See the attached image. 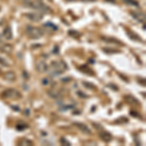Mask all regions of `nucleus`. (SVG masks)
Instances as JSON below:
<instances>
[{
	"instance_id": "f257e3e1",
	"label": "nucleus",
	"mask_w": 146,
	"mask_h": 146,
	"mask_svg": "<svg viewBox=\"0 0 146 146\" xmlns=\"http://www.w3.org/2000/svg\"><path fill=\"white\" fill-rule=\"evenodd\" d=\"M49 73H50L51 77H56L58 75L62 74L64 71L67 70V64L63 60H58V62H53L50 64V66H48Z\"/></svg>"
},
{
	"instance_id": "f03ea898",
	"label": "nucleus",
	"mask_w": 146,
	"mask_h": 146,
	"mask_svg": "<svg viewBox=\"0 0 146 146\" xmlns=\"http://www.w3.org/2000/svg\"><path fill=\"white\" fill-rule=\"evenodd\" d=\"M25 5L27 7H31V8H33V9H36V10L41 11L42 13H44V12L49 10L48 7H47L45 4L42 3L40 0H25Z\"/></svg>"
},
{
	"instance_id": "7ed1b4c3",
	"label": "nucleus",
	"mask_w": 146,
	"mask_h": 146,
	"mask_svg": "<svg viewBox=\"0 0 146 146\" xmlns=\"http://www.w3.org/2000/svg\"><path fill=\"white\" fill-rule=\"evenodd\" d=\"M1 96L5 100H18L22 98V94L15 89H7L2 93Z\"/></svg>"
},
{
	"instance_id": "20e7f679",
	"label": "nucleus",
	"mask_w": 146,
	"mask_h": 146,
	"mask_svg": "<svg viewBox=\"0 0 146 146\" xmlns=\"http://www.w3.org/2000/svg\"><path fill=\"white\" fill-rule=\"evenodd\" d=\"M27 33L28 34V36L30 38H33V39H38L43 35L42 30H40L38 27H30V25H27Z\"/></svg>"
},
{
	"instance_id": "39448f33",
	"label": "nucleus",
	"mask_w": 146,
	"mask_h": 146,
	"mask_svg": "<svg viewBox=\"0 0 146 146\" xmlns=\"http://www.w3.org/2000/svg\"><path fill=\"white\" fill-rule=\"evenodd\" d=\"M27 18L29 19L32 22H39L43 19V14L42 12H38V13H28L27 14Z\"/></svg>"
},
{
	"instance_id": "423d86ee",
	"label": "nucleus",
	"mask_w": 146,
	"mask_h": 146,
	"mask_svg": "<svg viewBox=\"0 0 146 146\" xmlns=\"http://www.w3.org/2000/svg\"><path fill=\"white\" fill-rule=\"evenodd\" d=\"M73 125H74L75 127H77L81 131H83L84 133H87V135H91L92 133L90 128H89L87 125H85L83 123H79V122H73Z\"/></svg>"
},
{
	"instance_id": "0eeeda50",
	"label": "nucleus",
	"mask_w": 146,
	"mask_h": 146,
	"mask_svg": "<svg viewBox=\"0 0 146 146\" xmlns=\"http://www.w3.org/2000/svg\"><path fill=\"white\" fill-rule=\"evenodd\" d=\"M36 69L38 72H46L48 71V64L46 63V62L44 60H40L38 62L36 63Z\"/></svg>"
},
{
	"instance_id": "6e6552de",
	"label": "nucleus",
	"mask_w": 146,
	"mask_h": 146,
	"mask_svg": "<svg viewBox=\"0 0 146 146\" xmlns=\"http://www.w3.org/2000/svg\"><path fill=\"white\" fill-rule=\"evenodd\" d=\"M131 15L139 23H145V14L142 12H131Z\"/></svg>"
},
{
	"instance_id": "1a4fd4ad",
	"label": "nucleus",
	"mask_w": 146,
	"mask_h": 146,
	"mask_svg": "<svg viewBox=\"0 0 146 146\" xmlns=\"http://www.w3.org/2000/svg\"><path fill=\"white\" fill-rule=\"evenodd\" d=\"M100 138L102 139L104 142H110V141L112 140V135H111V133H109L108 131H100Z\"/></svg>"
},
{
	"instance_id": "9d476101",
	"label": "nucleus",
	"mask_w": 146,
	"mask_h": 146,
	"mask_svg": "<svg viewBox=\"0 0 146 146\" xmlns=\"http://www.w3.org/2000/svg\"><path fill=\"white\" fill-rule=\"evenodd\" d=\"M16 78H17V76H16L15 72H13V71H8L4 74V79H5L6 81L13 82V81H15Z\"/></svg>"
},
{
	"instance_id": "9b49d317",
	"label": "nucleus",
	"mask_w": 146,
	"mask_h": 146,
	"mask_svg": "<svg viewBox=\"0 0 146 146\" xmlns=\"http://www.w3.org/2000/svg\"><path fill=\"white\" fill-rule=\"evenodd\" d=\"M12 50H13V47L9 44L6 43H1L0 42V51L4 52V53H11Z\"/></svg>"
},
{
	"instance_id": "f8f14e48",
	"label": "nucleus",
	"mask_w": 146,
	"mask_h": 146,
	"mask_svg": "<svg viewBox=\"0 0 146 146\" xmlns=\"http://www.w3.org/2000/svg\"><path fill=\"white\" fill-rule=\"evenodd\" d=\"M2 35H3V37H4V38H5L6 40H10V39H12V36H13V34H12L11 27H7L4 28L3 33H2Z\"/></svg>"
},
{
	"instance_id": "ddd939ff",
	"label": "nucleus",
	"mask_w": 146,
	"mask_h": 146,
	"mask_svg": "<svg viewBox=\"0 0 146 146\" xmlns=\"http://www.w3.org/2000/svg\"><path fill=\"white\" fill-rule=\"evenodd\" d=\"M48 95L51 96L52 98H60L62 96V92L60 91H56V90H50L48 92Z\"/></svg>"
},
{
	"instance_id": "4468645a",
	"label": "nucleus",
	"mask_w": 146,
	"mask_h": 146,
	"mask_svg": "<svg viewBox=\"0 0 146 146\" xmlns=\"http://www.w3.org/2000/svg\"><path fill=\"white\" fill-rule=\"evenodd\" d=\"M125 100H126L127 102L131 103V104H135V105H139V101L136 100V98L133 96H125Z\"/></svg>"
},
{
	"instance_id": "2eb2a0df",
	"label": "nucleus",
	"mask_w": 146,
	"mask_h": 146,
	"mask_svg": "<svg viewBox=\"0 0 146 146\" xmlns=\"http://www.w3.org/2000/svg\"><path fill=\"white\" fill-rule=\"evenodd\" d=\"M79 70H81L82 72L84 73H87V74H90V75H93L94 74V71L91 69V68H89L87 65H82V66L79 67Z\"/></svg>"
},
{
	"instance_id": "dca6fc26",
	"label": "nucleus",
	"mask_w": 146,
	"mask_h": 146,
	"mask_svg": "<svg viewBox=\"0 0 146 146\" xmlns=\"http://www.w3.org/2000/svg\"><path fill=\"white\" fill-rule=\"evenodd\" d=\"M27 128H28L27 125L25 124V123H22V122L18 123V125L16 126V129H17V131H23V129H25Z\"/></svg>"
},
{
	"instance_id": "f3484780",
	"label": "nucleus",
	"mask_w": 146,
	"mask_h": 146,
	"mask_svg": "<svg viewBox=\"0 0 146 146\" xmlns=\"http://www.w3.org/2000/svg\"><path fill=\"white\" fill-rule=\"evenodd\" d=\"M127 33L129 34V38L131 39H133V40H135V41H141V39L138 37V35L137 34H135V33H133L131 31H127Z\"/></svg>"
},
{
	"instance_id": "a211bd4d",
	"label": "nucleus",
	"mask_w": 146,
	"mask_h": 146,
	"mask_svg": "<svg viewBox=\"0 0 146 146\" xmlns=\"http://www.w3.org/2000/svg\"><path fill=\"white\" fill-rule=\"evenodd\" d=\"M102 51L105 54H118L120 53L119 50H115V49H110V48H102Z\"/></svg>"
},
{
	"instance_id": "6ab92c4d",
	"label": "nucleus",
	"mask_w": 146,
	"mask_h": 146,
	"mask_svg": "<svg viewBox=\"0 0 146 146\" xmlns=\"http://www.w3.org/2000/svg\"><path fill=\"white\" fill-rule=\"evenodd\" d=\"M125 3L127 4V5H131V6H135V7H138V2L135 1V0H123Z\"/></svg>"
},
{
	"instance_id": "aec40b11",
	"label": "nucleus",
	"mask_w": 146,
	"mask_h": 146,
	"mask_svg": "<svg viewBox=\"0 0 146 146\" xmlns=\"http://www.w3.org/2000/svg\"><path fill=\"white\" fill-rule=\"evenodd\" d=\"M19 145L20 146H23V145H33V142L28 139H22L19 142Z\"/></svg>"
},
{
	"instance_id": "412c9836",
	"label": "nucleus",
	"mask_w": 146,
	"mask_h": 146,
	"mask_svg": "<svg viewBox=\"0 0 146 146\" xmlns=\"http://www.w3.org/2000/svg\"><path fill=\"white\" fill-rule=\"evenodd\" d=\"M83 85L86 88H88V89H90V90H96V87L95 86V85H93L92 83H90V82H83Z\"/></svg>"
},
{
	"instance_id": "4be33fe9",
	"label": "nucleus",
	"mask_w": 146,
	"mask_h": 146,
	"mask_svg": "<svg viewBox=\"0 0 146 146\" xmlns=\"http://www.w3.org/2000/svg\"><path fill=\"white\" fill-rule=\"evenodd\" d=\"M101 39L104 40V41H107V42H115V43L121 44V42H119L118 40H116V39H114V38H105V37H101Z\"/></svg>"
},
{
	"instance_id": "5701e85b",
	"label": "nucleus",
	"mask_w": 146,
	"mask_h": 146,
	"mask_svg": "<svg viewBox=\"0 0 146 146\" xmlns=\"http://www.w3.org/2000/svg\"><path fill=\"white\" fill-rule=\"evenodd\" d=\"M0 64L4 65V66H8V65H10V63L7 62L5 58H1V56H0Z\"/></svg>"
},
{
	"instance_id": "b1692460",
	"label": "nucleus",
	"mask_w": 146,
	"mask_h": 146,
	"mask_svg": "<svg viewBox=\"0 0 146 146\" xmlns=\"http://www.w3.org/2000/svg\"><path fill=\"white\" fill-rule=\"evenodd\" d=\"M60 143H62V144H63V145H67V146H70V145H71V143H70L68 140L65 139L64 137H62V138H60Z\"/></svg>"
},
{
	"instance_id": "393cba45",
	"label": "nucleus",
	"mask_w": 146,
	"mask_h": 146,
	"mask_svg": "<svg viewBox=\"0 0 146 146\" xmlns=\"http://www.w3.org/2000/svg\"><path fill=\"white\" fill-rule=\"evenodd\" d=\"M45 27H52V29H53V30H58V27L55 25H53V23H46Z\"/></svg>"
},
{
	"instance_id": "a878e982",
	"label": "nucleus",
	"mask_w": 146,
	"mask_h": 146,
	"mask_svg": "<svg viewBox=\"0 0 146 146\" xmlns=\"http://www.w3.org/2000/svg\"><path fill=\"white\" fill-rule=\"evenodd\" d=\"M131 113V116H133V117H136V118H141L140 117V115H138V113L137 112H135V111H131L129 112Z\"/></svg>"
},
{
	"instance_id": "bb28decb",
	"label": "nucleus",
	"mask_w": 146,
	"mask_h": 146,
	"mask_svg": "<svg viewBox=\"0 0 146 146\" xmlns=\"http://www.w3.org/2000/svg\"><path fill=\"white\" fill-rule=\"evenodd\" d=\"M69 34L70 35H76V37H78V36H80V34L78 33V32H76V31H71V30H70L69 31Z\"/></svg>"
},
{
	"instance_id": "cd10ccee",
	"label": "nucleus",
	"mask_w": 146,
	"mask_h": 146,
	"mask_svg": "<svg viewBox=\"0 0 146 146\" xmlns=\"http://www.w3.org/2000/svg\"><path fill=\"white\" fill-rule=\"evenodd\" d=\"M107 86L109 87V88H112V89H114V91H117V90H118V88H117L116 86H114V85H112V84H111V85L109 84V85H107Z\"/></svg>"
},
{
	"instance_id": "c85d7f7f",
	"label": "nucleus",
	"mask_w": 146,
	"mask_h": 146,
	"mask_svg": "<svg viewBox=\"0 0 146 146\" xmlns=\"http://www.w3.org/2000/svg\"><path fill=\"white\" fill-rule=\"evenodd\" d=\"M42 83H43V85H47L49 83V80L48 79H43V81H42Z\"/></svg>"
},
{
	"instance_id": "c756f323",
	"label": "nucleus",
	"mask_w": 146,
	"mask_h": 146,
	"mask_svg": "<svg viewBox=\"0 0 146 146\" xmlns=\"http://www.w3.org/2000/svg\"><path fill=\"white\" fill-rule=\"evenodd\" d=\"M54 54H58V47H55V50H54V52H53Z\"/></svg>"
},
{
	"instance_id": "7c9ffc66",
	"label": "nucleus",
	"mask_w": 146,
	"mask_h": 146,
	"mask_svg": "<svg viewBox=\"0 0 146 146\" xmlns=\"http://www.w3.org/2000/svg\"><path fill=\"white\" fill-rule=\"evenodd\" d=\"M11 107L13 108L14 110H16V111H20V108H19V107H15V105H12Z\"/></svg>"
},
{
	"instance_id": "2f4dec72",
	"label": "nucleus",
	"mask_w": 146,
	"mask_h": 146,
	"mask_svg": "<svg viewBox=\"0 0 146 146\" xmlns=\"http://www.w3.org/2000/svg\"><path fill=\"white\" fill-rule=\"evenodd\" d=\"M78 95L79 96H83V98H87V96L86 95H84L83 93H81V92H78Z\"/></svg>"
},
{
	"instance_id": "473e14b6",
	"label": "nucleus",
	"mask_w": 146,
	"mask_h": 146,
	"mask_svg": "<svg viewBox=\"0 0 146 146\" xmlns=\"http://www.w3.org/2000/svg\"><path fill=\"white\" fill-rule=\"evenodd\" d=\"M106 1H110V2H115L114 0H106Z\"/></svg>"
},
{
	"instance_id": "72a5a7b5",
	"label": "nucleus",
	"mask_w": 146,
	"mask_h": 146,
	"mask_svg": "<svg viewBox=\"0 0 146 146\" xmlns=\"http://www.w3.org/2000/svg\"><path fill=\"white\" fill-rule=\"evenodd\" d=\"M68 1H71V0H68ZM72 1H74V0H72Z\"/></svg>"
},
{
	"instance_id": "f704fd0d",
	"label": "nucleus",
	"mask_w": 146,
	"mask_h": 146,
	"mask_svg": "<svg viewBox=\"0 0 146 146\" xmlns=\"http://www.w3.org/2000/svg\"><path fill=\"white\" fill-rule=\"evenodd\" d=\"M0 38H1V36H0ZM0 42H1V41H0Z\"/></svg>"
}]
</instances>
